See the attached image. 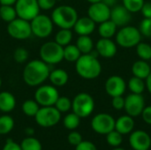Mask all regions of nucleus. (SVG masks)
Instances as JSON below:
<instances>
[{
  "label": "nucleus",
  "mask_w": 151,
  "mask_h": 150,
  "mask_svg": "<svg viewBox=\"0 0 151 150\" xmlns=\"http://www.w3.org/2000/svg\"><path fill=\"white\" fill-rule=\"evenodd\" d=\"M49 65L41 59H35L28 62L23 70V80L29 87L41 86L50 75Z\"/></svg>",
  "instance_id": "nucleus-1"
},
{
  "label": "nucleus",
  "mask_w": 151,
  "mask_h": 150,
  "mask_svg": "<svg viewBox=\"0 0 151 150\" xmlns=\"http://www.w3.org/2000/svg\"><path fill=\"white\" fill-rule=\"evenodd\" d=\"M76 72L85 80H94L102 72V65L97 57L89 54H82L75 62Z\"/></svg>",
  "instance_id": "nucleus-2"
},
{
  "label": "nucleus",
  "mask_w": 151,
  "mask_h": 150,
  "mask_svg": "<svg viewBox=\"0 0 151 150\" xmlns=\"http://www.w3.org/2000/svg\"><path fill=\"white\" fill-rule=\"evenodd\" d=\"M53 24L59 28L71 29L73 27L75 22L78 19L77 11L70 5H59L51 12L50 16Z\"/></svg>",
  "instance_id": "nucleus-3"
},
{
  "label": "nucleus",
  "mask_w": 151,
  "mask_h": 150,
  "mask_svg": "<svg viewBox=\"0 0 151 150\" xmlns=\"http://www.w3.org/2000/svg\"><path fill=\"white\" fill-rule=\"evenodd\" d=\"M39 56L47 65H56L64 59V47L54 42L43 43L39 50Z\"/></svg>",
  "instance_id": "nucleus-4"
},
{
  "label": "nucleus",
  "mask_w": 151,
  "mask_h": 150,
  "mask_svg": "<svg viewBox=\"0 0 151 150\" xmlns=\"http://www.w3.org/2000/svg\"><path fill=\"white\" fill-rule=\"evenodd\" d=\"M142 39V34L140 30L133 26L122 27L116 33L117 44L123 48H133L135 47Z\"/></svg>",
  "instance_id": "nucleus-5"
},
{
  "label": "nucleus",
  "mask_w": 151,
  "mask_h": 150,
  "mask_svg": "<svg viewBox=\"0 0 151 150\" xmlns=\"http://www.w3.org/2000/svg\"><path fill=\"white\" fill-rule=\"evenodd\" d=\"M95 109V101L88 93H80L72 101V110L81 118H88Z\"/></svg>",
  "instance_id": "nucleus-6"
},
{
  "label": "nucleus",
  "mask_w": 151,
  "mask_h": 150,
  "mask_svg": "<svg viewBox=\"0 0 151 150\" xmlns=\"http://www.w3.org/2000/svg\"><path fill=\"white\" fill-rule=\"evenodd\" d=\"M35 118L38 126L49 128L56 126L60 121L61 113L55 106H44L39 109Z\"/></svg>",
  "instance_id": "nucleus-7"
},
{
  "label": "nucleus",
  "mask_w": 151,
  "mask_h": 150,
  "mask_svg": "<svg viewBox=\"0 0 151 150\" xmlns=\"http://www.w3.org/2000/svg\"><path fill=\"white\" fill-rule=\"evenodd\" d=\"M32 34L38 38H47L53 31V21L50 17L39 13L30 21Z\"/></svg>",
  "instance_id": "nucleus-8"
},
{
  "label": "nucleus",
  "mask_w": 151,
  "mask_h": 150,
  "mask_svg": "<svg viewBox=\"0 0 151 150\" xmlns=\"http://www.w3.org/2000/svg\"><path fill=\"white\" fill-rule=\"evenodd\" d=\"M7 33L13 39L26 40L32 34L30 21L17 17L15 19L8 23Z\"/></svg>",
  "instance_id": "nucleus-9"
},
{
  "label": "nucleus",
  "mask_w": 151,
  "mask_h": 150,
  "mask_svg": "<svg viewBox=\"0 0 151 150\" xmlns=\"http://www.w3.org/2000/svg\"><path fill=\"white\" fill-rule=\"evenodd\" d=\"M14 8L18 18L31 21L40 13V7L37 0H17Z\"/></svg>",
  "instance_id": "nucleus-10"
},
{
  "label": "nucleus",
  "mask_w": 151,
  "mask_h": 150,
  "mask_svg": "<svg viewBox=\"0 0 151 150\" xmlns=\"http://www.w3.org/2000/svg\"><path fill=\"white\" fill-rule=\"evenodd\" d=\"M59 97L58 91L53 85L39 86L35 93V100L42 107L54 106L58 98Z\"/></svg>",
  "instance_id": "nucleus-11"
},
{
  "label": "nucleus",
  "mask_w": 151,
  "mask_h": 150,
  "mask_svg": "<svg viewBox=\"0 0 151 150\" xmlns=\"http://www.w3.org/2000/svg\"><path fill=\"white\" fill-rule=\"evenodd\" d=\"M115 119L108 113L96 114L91 120L93 131L101 135H106L115 129Z\"/></svg>",
  "instance_id": "nucleus-12"
},
{
  "label": "nucleus",
  "mask_w": 151,
  "mask_h": 150,
  "mask_svg": "<svg viewBox=\"0 0 151 150\" xmlns=\"http://www.w3.org/2000/svg\"><path fill=\"white\" fill-rule=\"evenodd\" d=\"M145 108V100L142 95L130 94L125 98V111L127 115L135 118L142 114Z\"/></svg>",
  "instance_id": "nucleus-13"
},
{
  "label": "nucleus",
  "mask_w": 151,
  "mask_h": 150,
  "mask_svg": "<svg viewBox=\"0 0 151 150\" xmlns=\"http://www.w3.org/2000/svg\"><path fill=\"white\" fill-rule=\"evenodd\" d=\"M88 16L98 24L110 19L111 18V8L105 4L103 1L91 4L88 10Z\"/></svg>",
  "instance_id": "nucleus-14"
},
{
  "label": "nucleus",
  "mask_w": 151,
  "mask_h": 150,
  "mask_svg": "<svg viewBox=\"0 0 151 150\" xmlns=\"http://www.w3.org/2000/svg\"><path fill=\"white\" fill-rule=\"evenodd\" d=\"M129 144L134 150H149L151 146V138L145 131L136 130L130 133Z\"/></svg>",
  "instance_id": "nucleus-15"
},
{
  "label": "nucleus",
  "mask_w": 151,
  "mask_h": 150,
  "mask_svg": "<svg viewBox=\"0 0 151 150\" xmlns=\"http://www.w3.org/2000/svg\"><path fill=\"white\" fill-rule=\"evenodd\" d=\"M127 87V85L125 80L118 75L109 77L105 82V91L111 97L123 95L126 92Z\"/></svg>",
  "instance_id": "nucleus-16"
},
{
  "label": "nucleus",
  "mask_w": 151,
  "mask_h": 150,
  "mask_svg": "<svg viewBox=\"0 0 151 150\" xmlns=\"http://www.w3.org/2000/svg\"><path fill=\"white\" fill-rule=\"evenodd\" d=\"M111 20H112L117 27L127 26L132 19V13L124 6L117 5L111 9Z\"/></svg>",
  "instance_id": "nucleus-17"
},
{
  "label": "nucleus",
  "mask_w": 151,
  "mask_h": 150,
  "mask_svg": "<svg viewBox=\"0 0 151 150\" xmlns=\"http://www.w3.org/2000/svg\"><path fill=\"white\" fill-rule=\"evenodd\" d=\"M96 50L104 58H111L117 54V45L110 38H101L96 44Z\"/></svg>",
  "instance_id": "nucleus-18"
},
{
  "label": "nucleus",
  "mask_w": 151,
  "mask_h": 150,
  "mask_svg": "<svg viewBox=\"0 0 151 150\" xmlns=\"http://www.w3.org/2000/svg\"><path fill=\"white\" fill-rule=\"evenodd\" d=\"M73 28L79 35H89L96 29V22H94L88 16L78 18Z\"/></svg>",
  "instance_id": "nucleus-19"
},
{
  "label": "nucleus",
  "mask_w": 151,
  "mask_h": 150,
  "mask_svg": "<svg viewBox=\"0 0 151 150\" xmlns=\"http://www.w3.org/2000/svg\"><path fill=\"white\" fill-rule=\"evenodd\" d=\"M134 128V118L129 115H123L115 121V130L122 135L129 134Z\"/></svg>",
  "instance_id": "nucleus-20"
},
{
  "label": "nucleus",
  "mask_w": 151,
  "mask_h": 150,
  "mask_svg": "<svg viewBox=\"0 0 151 150\" xmlns=\"http://www.w3.org/2000/svg\"><path fill=\"white\" fill-rule=\"evenodd\" d=\"M16 106L15 96L7 91L0 92V111L4 113H9Z\"/></svg>",
  "instance_id": "nucleus-21"
},
{
  "label": "nucleus",
  "mask_w": 151,
  "mask_h": 150,
  "mask_svg": "<svg viewBox=\"0 0 151 150\" xmlns=\"http://www.w3.org/2000/svg\"><path fill=\"white\" fill-rule=\"evenodd\" d=\"M50 81L54 87H63L65 86L69 80L68 73L64 69H55L50 72L49 75Z\"/></svg>",
  "instance_id": "nucleus-22"
},
{
  "label": "nucleus",
  "mask_w": 151,
  "mask_h": 150,
  "mask_svg": "<svg viewBox=\"0 0 151 150\" xmlns=\"http://www.w3.org/2000/svg\"><path fill=\"white\" fill-rule=\"evenodd\" d=\"M132 72L134 76L138 77L142 80H146V78L151 72L150 65L145 60H138L134 63L132 65Z\"/></svg>",
  "instance_id": "nucleus-23"
},
{
  "label": "nucleus",
  "mask_w": 151,
  "mask_h": 150,
  "mask_svg": "<svg viewBox=\"0 0 151 150\" xmlns=\"http://www.w3.org/2000/svg\"><path fill=\"white\" fill-rule=\"evenodd\" d=\"M117 25L111 19L104 21L99 24L98 33L101 38H111L117 33Z\"/></svg>",
  "instance_id": "nucleus-24"
},
{
  "label": "nucleus",
  "mask_w": 151,
  "mask_h": 150,
  "mask_svg": "<svg viewBox=\"0 0 151 150\" xmlns=\"http://www.w3.org/2000/svg\"><path fill=\"white\" fill-rule=\"evenodd\" d=\"M76 46L81 54H89L94 49V42L89 35H80L76 41Z\"/></svg>",
  "instance_id": "nucleus-25"
},
{
  "label": "nucleus",
  "mask_w": 151,
  "mask_h": 150,
  "mask_svg": "<svg viewBox=\"0 0 151 150\" xmlns=\"http://www.w3.org/2000/svg\"><path fill=\"white\" fill-rule=\"evenodd\" d=\"M81 55L76 44L70 43L64 47V59L68 62H76Z\"/></svg>",
  "instance_id": "nucleus-26"
},
{
  "label": "nucleus",
  "mask_w": 151,
  "mask_h": 150,
  "mask_svg": "<svg viewBox=\"0 0 151 150\" xmlns=\"http://www.w3.org/2000/svg\"><path fill=\"white\" fill-rule=\"evenodd\" d=\"M72 40H73V32L71 31V29L60 28V30L55 35V42L59 45H61L62 47L70 44Z\"/></svg>",
  "instance_id": "nucleus-27"
},
{
  "label": "nucleus",
  "mask_w": 151,
  "mask_h": 150,
  "mask_svg": "<svg viewBox=\"0 0 151 150\" xmlns=\"http://www.w3.org/2000/svg\"><path fill=\"white\" fill-rule=\"evenodd\" d=\"M127 88H129V90L133 93V94H139L142 95L146 88L144 80L140 79L138 77H132L127 83Z\"/></svg>",
  "instance_id": "nucleus-28"
},
{
  "label": "nucleus",
  "mask_w": 151,
  "mask_h": 150,
  "mask_svg": "<svg viewBox=\"0 0 151 150\" xmlns=\"http://www.w3.org/2000/svg\"><path fill=\"white\" fill-rule=\"evenodd\" d=\"M17 12L13 5H1L0 6V19L7 23L12 21L17 18Z\"/></svg>",
  "instance_id": "nucleus-29"
},
{
  "label": "nucleus",
  "mask_w": 151,
  "mask_h": 150,
  "mask_svg": "<svg viewBox=\"0 0 151 150\" xmlns=\"http://www.w3.org/2000/svg\"><path fill=\"white\" fill-rule=\"evenodd\" d=\"M14 127V120L9 115H3L0 117V134H8Z\"/></svg>",
  "instance_id": "nucleus-30"
},
{
  "label": "nucleus",
  "mask_w": 151,
  "mask_h": 150,
  "mask_svg": "<svg viewBox=\"0 0 151 150\" xmlns=\"http://www.w3.org/2000/svg\"><path fill=\"white\" fill-rule=\"evenodd\" d=\"M40 109V105L35 100H26L22 104V111L27 117H35Z\"/></svg>",
  "instance_id": "nucleus-31"
},
{
  "label": "nucleus",
  "mask_w": 151,
  "mask_h": 150,
  "mask_svg": "<svg viewBox=\"0 0 151 150\" xmlns=\"http://www.w3.org/2000/svg\"><path fill=\"white\" fill-rule=\"evenodd\" d=\"M64 126L68 129V130H75L81 123V118L76 115L74 112L72 113H68L65 118H64Z\"/></svg>",
  "instance_id": "nucleus-32"
},
{
  "label": "nucleus",
  "mask_w": 151,
  "mask_h": 150,
  "mask_svg": "<svg viewBox=\"0 0 151 150\" xmlns=\"http://www.w3.org/2000/svg\"><path fill=\"white\" fill-rule=\"evenodd\" d=\"M19 145L22 150H42L41 142L32 136L25 138Z\"/></svg>",
  "instance_id": "nucleus-33"
},
{
  "label": "nucleus",
  "mask_w": 151,
  "mask_h": 150,
  "mask_svg": "<svg viewBox=\"0 0 151 150\" xmlns=\"http://www.w3.org/2000/svg\"><path fill=\"white\" fill-rule=\"evenodd\" d=\"M106 141L112 148L119 147L123 142V135L114 129L106 134Z\"/></svg>",
  "instance_id": "nucleus-34"
},
{
  "label": "nucleus",
  "mask_w": 151,
  "mask_h": 150,
  "mask_svg": "<svg viewBox=\"0 0 151 150\" xmlns=\"http://www.w3.org/2000/svg\"><path fill=\"white\" fill-rule=\"evenodd\" d=\"M136 53L141 59L148 61L151 59V46L145 42H139L136 46Z\"/></svg>",
  "instance_id": "nucleus-35"
},
{
  "label": "nucleus",
  "mask_w": 151,
  "mask_h": 150,
  "mask_svg": "<svg viewBox=\"0 0 151 150\" xmlns=\"http://www.w3.org/2000/svg\"><path fill=\"white\" fill-rule=\"evenodd\" d=\"M54 106L60 113H65L72 109V101L66 96H59Z\"/></svg>",
  "instance_id": "nucleus-36"
},
{
  "label": "nucleus",
  "mask_w": 151,
  "mask_h": 150,
  "mask_svg": "<svg viewBox=\"0 0 151 150\" xmlns=\"http://www.w3.org/2000/svg\"><path fill=\"white\" fill-rule=\"evenodd\" d=\"M144 3H145L144 0H123V5L131 13L140 11Z\"/></svg>",
  "instance_id": "nucleus-37"
},
{
  "label": "nucleus",
  "mask_w": 151,
  "mask_h": 150,
  "mask_svg": "<svg viewBox=\"0 0 151 150\" xmlns=\"http://www.w3.org/2000/svg\"><path fill=\"white\" fill-rule=\"evenodd\" d=\"M28 58V52L25 48L19 47L13 52V59L19 64H22L27 61Z\"/></svg>",
  "instance_id": "nucleus-38"
},
{
  "label": "nucleus",
  "mask_w": 151,
  "mask_h": 150,
  "mask_svg": "<svg viewBox=\"0 0 151 150\" xmlns=\"http://www.w3.org/2000/svg\"><path fill=\"white\" fill-rule=\"evenodd\" d=\"M139 30L142 35L146 37H151V18H144L141 24Z\"/></svg>",
  "instance_id": "nucleus-39"
},
{
  "label": "nucleus",
  "mask_w": 151,
  "mask_h": 150,
  "mask_svg": "<svg viewBox=\"0 0 151 150\" xmlns=\"http://www.w3.org/2000/svg\"><path fill=\"white\" fill-rule=\"evenodd\" d=\"M67 141H68L69 144H71L73 146H77L83 140H82V136H81V134L80 133H78V132H71L67 136Z\"/></svg>",
  "instance_id": "nucleus-40"
},
{
  "label": "nucleus",
  "mask_w": 151,
  "mask_h": 150,
  "mask_svg": "<svg viewBox=\"0 0 151 150\" xmlns=\"http://www.w3.org/2000/svg\"><path fill=\"white\" fill-rule=\"evenodd\" d=\"M41 10L49 11L55 7L58 0H37Z\"/></svg>",
  "instance_id": "nucleus-41"
},
{
  "label": "nucleus",
  "mask_w": 151,
  "mask_h": 150,
  "mask_svg": "<svg viewBox=\"0 0 151 150\" xmlns=\"http://www.w3.org/2000/svg\"><path fill=\"white\" fill-rule=\"evenodd\" d=\"M111 104H112L113 109H115L117 111H121L125 107V98L122 95L112 97Z\"/></svg>",
  "instance_id": "nucleus-42"
},
{
  "label": "nucleus",
  "mask_w": 151,
  "mask_h": 150,
  "mask_svg": "<svg viewBox=\"0 0 151 150\" xmlns=\"http://www.w3.org/2000/svg\"><path fill=\"white\" fill-rule=\"evenodd\" d=\"M75 150H97L96 145L88 141H82L80 144L75 146Z\"/></svg>",
  "instance_id": "nucleus-43"
},
{
  "label": "nucleus",
  "mask_w": 151,
  "mask_h": 150,
  "mask_svg": "<svg viewBox=\"0 0 151 150\" xmlns=\"http://www.w3.org/2000/svg\"><path fill=\"white\" fill-rule=\"evenodd\" d=\"M2 150H22L19 144L14 142L12 139H8L5 141L4 146L3 147Z\"/></svg>",
  "instance_id": "nucleus-44"
},
{
  "label": "nucleus",
  "mask_w": 151,
  "mask_h": 150,
  "mask_svg": "<svg viewBox=\"0 0 151 150\" xmlns=\"http://www.w3.org/2000/svg\"><path fill=\"white\" fill-rule=\"evenodd\" d=\"M141 115H142L143 121L146 124L151 125V105L150 106H147V107L145 106V108L143 109Z\"/></svg>",
  "instance_id": "nucleus-45"
},
{
  "label": "nucleus",
  "mask_w": 151,
  "mask_h": 150,
  "mask_svg": "<svg viewBox=\"0 0 151 150\" xmlns=\"http://www.w3.org/2000/svg\"><path fill=\"white\" fill-rule=\"evenodd\" d=\"M144 18H151V3L145 2L140 11Z\"/></svg>",
  "instance_id": "nucleus-46"
},
{
  "label": "nucleus",
  "mask_w": 151,
  "mask_h": 150,
  "mask_svg": "<svg viewBox=\"0 0 151 150\" xmlns=\"http://www.w3.org/2000/svg\"><path fill=\"white\" fill-rule=\"evenodd\" d=\"M145 85H146V88L148 89L150 94H151V72L145 80Z\"/></svg>",
  "instance_id": "nucleus-47"
},
{
  "label": "nucleus",
  "mask_w": 151,
  "mask_h": 150,
  "mask_svg": "<svg viewBox=\"0 0 151 150\" xmlns=\"http://www.w3.org/2000/svg\"><path fill=\"white\" fill-rule=\"evenodd\" d=\"M17 0H0L1 5H14Z\"/></svg>",
  "instance_id": "nucleus-48"
},
{
  "label": "nucleus",
  "mask_w": 151,
  "mask_h": 150,
  "mask_svg": "<svg viewBox=\"0 0 151 150\" xmlns=\"http://www.w3.org/2000/svg\"><path fill=\"white\" fill-rule=\"evenodd\" d=\"M103 2H104L105 4H107L109 7H111V6H114V5H115L117 0H103Z\"/></svg>",
  "instance_id": "nucleus-49"
},
{
  "label": "nucleus",
  "mask_w": 151,
  "mask_h": 150,
  "mask_svg": "<svg viewBox=\"0 0 151 150\" xmlns=\"http://www.w3.org/2000/svg\"><path fill=\"white\" fill-rule=\"evenodd\" d=\"M25 132H26V134L27 135H28V136H33L34 135V132H35V130L32 128V127H27V128H26V130H25Z\"/></svg>",
  "instance_id": "nucleus-50"
},
{
  "label": "nucleus",
  "mask_w": 151,
  "mask_h": 150,
  "mask_svg": "<svg viewBox=\"0 0 151 150\" xmlns=\"http://www.w3.org/2000/svg\"><path fill=\"white\" fill-rule=\"evenodd\" d=\"M88 3L90 4H95V3H98V2H102L103 0H87Z\"/></svg>",
  "instance_id": "nucleus-51"
},
{
  "label": "nucleus",
  "mask_w": 151,
  "mask_h": 150,
  "mask_svg": "<svg viewBox=\"0 0 151 150\" xmlns=\"http://www.w3.org/2000/svg\"><path fill=\"white\" fill-rule=\"evenodd\" d=\"M112 150H126L123 148H120V147H117V148H114Z\"/></svg>",
  "instance_id": "nucleus-52"
},
{
  "label": "nucleus",
  "mask_w": 151,
  "mask_h": 150,
  "mask_svg": "<svg viewBox=\"0 0 151 150\" xmlns=\"http://www.w3.org/2000/svg\"><path fill=\"white\" fill-rule=\"evenodd\" d=\"M1 86H2V80H1V78H0V88H1Z\"/></svg>",
  "instance_id": "nucleus-53"
}]
</instances>
